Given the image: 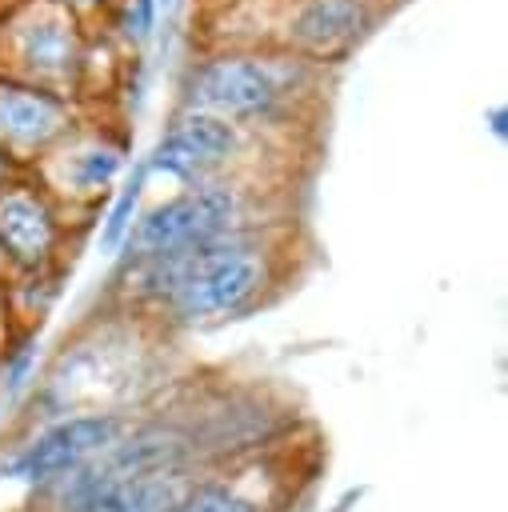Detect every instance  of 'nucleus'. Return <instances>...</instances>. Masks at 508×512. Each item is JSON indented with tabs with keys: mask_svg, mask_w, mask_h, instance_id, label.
<instances>
[{
	"mask_svg": "<svg viewBox=\"0 0 508 512\" xmlns=\"http://www.w3.org/2000/svg\"><path fill=\"white\" fill-rule=\"evenodd\" d=\"M68 240L64 208L36 180H8L0 188V256L12 276L60 268Z\"/></svg>",
	"mask_w": 508,
	"mask_h": 512,
	"instance_id": "7",
	"label": "nucleus"
},
{
	"mask_svg": "<svg viewBox=\"0 0 508 512\" xmlns=\"http://www.w3.org/2000/svg\"><path fill=\"white\" fill-rule=\"evenodd\" d=\"M276 20L256 48L288 52L312 68L348 60L392 12V0H268Z\"/></svg>",
	"mask_w": 508,
	"mask_h": 512,
	"instance_id": "5",
	"label": "nucleus"
},
{
	"mask_svg": "<svg viewBox=\"0 0 508 512\" xmlns=\"http://www.w3.org/2000/svg\"><path fill=\"white\" fill-rule=\"evenodd\" d=\"M124 168V144L104 140V136H68L48 152L44 176L36 180L56 204L68 200H96L116 172Z\"/></svg>",
	"mask_w": 508,
	"mask_h": 512,
	"instance_id": "10",
	"label": "nucleus"
},
{
	"mask_svg": "<svg viewBox=\"0 0 508 512\" xmlns=\"http://www.w3.org/2000/svg\"><path fill=\"white\" fill-rule=\"evenodd\" d=\"M220 4H228V8H244V4H260V0H220Z\"/></svg>",
	"mask_w": 508,
	"mask_h": 512,
	"instance_id": "17",
	"label": "nucleus"
},
{
	"mask_svg": "<svg viewBox=\"0 0 508 512\" xmlns=\"http://www.w3.org/2000/svg\"><path fill=\"white\" fill-rule=\"evenodd\" d=\"M188 468H172V472H144V476H128L120 484L100 488L96 496L72 504L68 512H168L176 504V496L188 484Z\"/></svg>",
	"mask_w": 508,
	"mask_h": 512,
	"instance_id": "11",
	"label": "nucleus"
},
{
	"mask_svg": "<svg viewBox=\"0 0 508 512\" xmlns=\"http://www.w3.org/2000/svg\"><path fill=\"white\" fill-rule=\"evenodd\" d=\"M280 260L276 232L248 224L176 256L124 264L128 300L152 304L172 324H220L268 300L280 284Z\"/></svg>",
	"mask_w": 508,
	"mask_h": 512,
	"instance_id": "1",
	"label": "nucleus"
},
{
	"mask_svg": "<svg viewBox=\"0 0 508 512\" xmlns=\"http://www.w3.org/2000/svg\"><path fill=\"white\" fill-rule=\"evenodd\" d=\"M312 64L256 44L216 48L196 60L184 76V108L232 120L240 128H260L292 112L296 96L312 84Z\"/></svg>",
	"mask_w": 508,
	"mask_h": 512,
	"instance_id": "2",
	"label": "nucleus"
},
{
	"mask_svg": "<svg viewBox=\"0 0 508 512\" xmlns=\"http://www.w3.org/2000/svg\"><path fill=\"white\" fill-rule=\"evenodd\" d=\"M168 512H272L232 476H192Z\"/></svg>",
	"mask_w": 508,
	"mask_h": 512,
	"instance_id": "12",
	"label": "nucleus"
},
{
	"mask_svg": "<svg viewBox=\"0 0 508 512\" xmlns=\"http://www.w3.org/2000/svg\"><path fill=\"white\" fill-rule=\"evenodd\" d=\"M160 4H164V0H132V12H128V32H132L136 40L152 36V28H156V20H160Z\"/></svg>",
	"mask_w": 508,
	"mask_h": 512,
	"instance_id": "14",
	"label": "nucleus"
},
{
	"mask_svg": "<svg viewBox=\"0 0 508 512\" xmlns=\"http://www.w3.org/2000/svg\"><path fill=\"white\" fill-rule=\"evenodd\" d=\"M248 224H260V220H248V196L232 176L200 180V184H184L176 196L136 216L120 252H124V264L160 260V256L200 248Z\"/></svg>",
	"mask_w": 508,
	"mask_h": 512,
	"instance_id": "3",
	"label": "nucleus"
},
{
	"mask_svg": "<svg viewBox=\"0 0 508 512\" xmlns=\"http://www.w3.org/2000/svg\"><path fill=\"white\" fill-rule=\"evenodd\" d=\"M72 136V104L48 88L0 76V152L16 164L48 156Z\"/></svg>",
	"mask_w": 508,
	"mask_h": 512,
	"instance_id": "9",
	"label": "nucleus"
},
{
	"mask_svg": "<svg viewBox=\"0 0 508 512\" xmlns=\"http://www.w3.org/2000/svg\"><path fill=\"white\" fill-rule=\"evenodd\" d=\"M244 140H248V128L196 108H180L172 124L160 132L156 148L144 156V168L164 172L180 184L220 180L232 168V160L244 152Z\"/></svg>",
	"mask_w": 508,
	"mask_h": 512,
	"instance_id": "8",
	"label": "nucleus"
},
{
	"mask_svg": "<svg viewBox=\"0 0 508 512\" xmlns=\"http://www.w3.org/2000/svg\"><path fill=\"white\" fill-rule=\"evenodd\" d=\"M128 428L132 424L124 412H108V408L72 412V416L64 412L52 424L36 428L28 440L12 444L0 456V476L32 492H48L52 484L68 480L72 472L92 464L100 452H108Z\"/></svg>",
	"mask_w": 508,
	"mask_h": 512,
	"instance_id": "6",
	"label": "nucleus"
},
{
	"mask_svg": "<svg viewBox=\"0 0 508 512\" xmlns=\"http://www.w3.org/2000/svg\"><path fill=\"white\" fill-rule=\"evenodd\" d=\"M0 76L68 96L88 64V36L80 12L56 0H28L0 28Z\"/></svg>",
	"mask_w": 508,
	"mask_h": 512,
	"instance_id": "4",
	"label": "nucleus"
},
{
	"mask_svg": "<svg viewBox=\"0 0 508 512\" xmlns=\"http://www.w3.org/2000/svg\"><path fill=\"white\" fill-rule=\"evenodd\" d=\"M144 184H148V168H144V160H140V164L132 168L128 184L120 188L116 204H112L108 216H104V228H100V248H104V252H120V248H124V240H128V232H132V224H136V208H140Z\"/></svg>",
	"mask_w": 508,
	"mask_h": 512,
	"instance_id": "13",
	"label": "nucleus"
},
{
	"mask_svg": "<svg viewBox=\"0 0 508 512\" xmlns=\"http://www.w3.org/2000/svg\"><path fill=\"white\" fill-rule=\"evenodd\" d=\"M56 4H64V8H72V12H84V8H100L104 0H56Z\"/></svg>",
	"mask_w": 508,
	"mask_h": 512,
	"instance_id": "16",
	"label": "nucleus"
},
{
	"mask_svg": "<svg viewBox=\"0 0 508 512\" xmlns=\"http://www.w3.org/2000/svg\"><path fill=\"white\" fill-rule=\"evenodd\" d=\"M16 168H20V164H16V160H8V156L0 152V188H4L8 180H16Z\"/></svg>",
	"mask_w": 508,
	"mask_h": 512,
	"instance_id": "15",
	"label": "nucleus"
}]
</instances>
